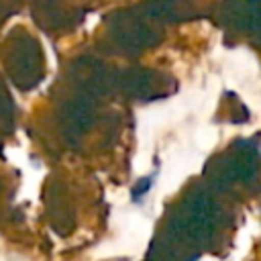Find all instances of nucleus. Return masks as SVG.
Here are the masks:
<instances>
[]
</instances>
